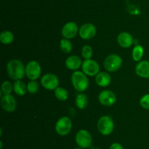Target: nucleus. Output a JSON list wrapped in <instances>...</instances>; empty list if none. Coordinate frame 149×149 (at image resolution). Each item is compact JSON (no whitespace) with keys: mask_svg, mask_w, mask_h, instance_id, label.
<instances>
[{"mask_svg":"<svg viewBox=\"0 0 149 149\" xmlns=\"http://www.w3.org/2000/svg\"><path fill=\"white\" fill-rule=\"evenodd\" d=\"M82 72L87 76H96L100 72V65L96 61L93 59L85 60L81 65Z\"/></svg>","mask_w":149,"mask_h":149,"instance_id":"9","label":"nucleus"},{"mask_svg":"<svg viewBox=\"0 0 149 149\" xmlns=\"http://www.w3.org/2000/svg\"><path fill=\"white\" fill-rule=\"evenodd\" d=\"M41 84L47 90H55L59 87V78L52 73H47L41 78Z\"/></svg>","mask_w":149,"mask_h":149,"instance_id":"8","label":"nucleus"},{"mask_svg":"<svg viewBox=\"0 0 149 149\" xmlns=\"http://www.w3.org/2000/svg\"><path fill=\"white\" fill-rule=\"evenodd\" d=\"M15 37L13 32L10 31H4L0 34V41L4 45H10L14 41Z\"/></svg>","mask_w":149,"mask_h":149,"instance_id":"21","label":"nucleus"},{"mask_svg":"<svg viewBox=\"0 0 149 149\" xmlns=\"http://www.w3.org/2000/svg\"><path fill=\"white\" fill-rule=\"evenodd\" d=\"M122 65V58L117 54H110L104 60V68L110 72H113L121 68Z\"/></svg>","mask_w":149,"mask_h":149,"instance_id":"4","label":"nucleus"},{"mask_svg":"<svg viewBox=\"0 0 149 149\" xmlns=\"http://www.w3.org/2000/svg\"><path fill=\"white\" fill-rule=\"evenodd\" d=\"M140 105L146 110H149V93L143 95L140 99Z\"/></svg>","mask_w":149,"mask_h":149,"instance_id":"27","label":"nucleus"},{"mask_svg":"<svg viewBox=\"0 0 149 149\" xmlns=\"http://www.w3.org/2000/svg\"><path fill=\"white\" fill-rule=\"evenodd\" d=\"M42 67L36 61H31L26 66V75L29 80H36L40 77Z\"/></svg>","mask_w":149,"mask_h":149,"instance_id":"7","label":"nucleus"},{"mask_svg":"<svg viewBox=\"0 0 149 149\" xmlns=\"http://www.w3.org/2000/svg\"><path fill=\"white\" fill-rule=\"evenodd\" d=\"M1 105L6 112H13L17 108V101L13 95H3L1 98Z\"/></svg>","mask_w":149,"mask_h":149,"instance_id":"13","label":"nucleus"},{"mask_svg":"<svg viewBox=\"0 0 149 149\" xmlns=\"http://www.w3.org/2000/svg\"><path fill=\"white\" fill-rule=\"evenodd\" d=\"M55 131L61 136H65L69 134L72 129V122L68 117L60 118L55 124Z\"/></svg>","mask_w":149,"mask_h":149,"instance_id":"5","label":"nucleus"},{"mask_svg":"<svg viewBox=\"0 0 149 149\" xmlns=\"http://www.w3.org/2000/svg\"><path fill=\"white\" fill-rule=\"evenodd\" d=\"M117 42L122 48H128L133 44V37L130 33L126 32H122L117 36Z\"/></svg>","mask_w":149,"mask_h":149,"instance_id":"14","label":"nucleus"},{"mask_svg":"<svg viewBox=\"0 0 149 149\" xmlns=\"http://www.w3.org/2000/svg\"><path fill=\"white\" fill-rule=\"evenodd\" d=\"M60 47H61V51L65 53H70L73 48L72 43L71 41L65 38L61 39V42H60Z\"/></svg>","mask_w":149,"mask_h":149,"instance_id":"23","label":"nucleus"},{"mask_svg":"<svg viewBox=\"0 0 149 149\" xmlns=\"http://www.w3.org/2000/svg\"><path fill=\"white\" fill-rule=\"evenodd\" d=\"M75 140L78 146L81 148H87L91 146L93 137L91 134L86 129H80L76 134Z\"/></svg>","mask_w":149,"mask_h":149,"instance_id":"6","label":"nucleus"},{"mask_svg":"<svg viewBox=\"0 0 149 149\" xmlns=\"http://www.w3.org/2000/svg\"><path fill=\"white\" fill-rule=\"evenodd\" d=\"M71 83L74 89L79 92H84L89 86V80L81 71H74L71 74Z\"/></svg>","mask_w":149,"mask_h":149,"instance_id":"2","label":"nucleus"},{"mask_svg":"<svg viewBox=\"0 0 149 149\" xmlns=\"http://www.w3.org/2000/svg\"><path fill=\"white\" fill-rule=\"evenodd\" d=\"M13 91L18 96H24L28 92L27 85L25 84L22 80H15L13 84Z\"/></svg>","mask_w":149,"mask_h":149,"instance_id":"18","label":"nucleus"},{"mask_svg":"<svg viewBox=\"0 0 149 149\" xmlns=\"http://www.w3.org/2000/svg\"><path fill=\"white\" fill-rule=\"evenodd\" d=\"M95 82L100 87H107L111 84V77L106 72H100L95 76Z\"/></svg>","mask_w":149,"mask_h":149,"instance_id":"17","label":"nucleus"},{"mask_svg":"<svg viewBox=\"0 0 149 149\" xmlns=\"http://www.w3.org/2000/svg\"><path fill=\"white\" fill-rule=\"evenodd\" d=\"M79 28L75 22L70 21L65 23L62 28L61 30V34L65 39H73L77 36V33L79 32Z\"/></svg>","mask_w":149,"mask_h":149,"instance_id":"12","label":"nucleus"},{"mask_svg":"<svg viewBox=\"0 0 149 149\" xmlns=\"http://www.w3.org/2000/svg\"><path fill=\"white\" fill-rule=\"evenodd\" d=\"M13 90V85L10 81H4L1 84V91L3 95H10L11 94L12 91Z\"/></svg>","mask_w":149,"mask_h":149,"instance_id":"25","label":"nucleus"},{"mask_svg":"<svg viewBox=\"0 0 149 149\" xmlns=\"http://www.w3.org/2000/svg\"><path fill=\"white\" fill-rule=\"evenodd\" d=\"M82 63L81 58L76 55L70 56L65 59V67L68 70H74V71H77L78 69H79L82 65Z\"/></svg>","mask_w":149,"mask_h":149,"instance_id":"16","label":"nucleus"},{"mask_svg":"<svg viewBox=\"0 0 149 149\" xmlns=\"http://www.w3.org/2000/svg\"><path fill=\"white\" fill-rule=\"evenodd\" d=\"M75 103L79 109L84 110L88 105V97L85 93H79L76 98Z\"/></svg>","mask_w":149,"mask_h":149,"instance_id":"19","label":"nucleus"},{"mask_svg":"<svg viewBox=\"0 0 149 149\" xmlns=\"http://www.w3.org/2000/svg\"><path fill=\"white\" fill-rule=\"evenodd\" d=\"M144 54V48H143L142 45H137L134 47L132 53V59L135 61L139 62L142 59Z\"/></svg>","mask_w":149,"mask_h":149,"instance_id":"20","label":"nucleus"},{"mask_svg":"<svg viewBox=\"0 0 149 149\" xmlns=\"http://www.w3.org/2000/svg\"><path fill=\"white\" fill-rule=\"evenodd\" d=\"M135 73L143 78H149V61L144 60L137 64L135 69Z\"/></svg>","mask_w":149,"mask_h":149,"instance_id":"15","label":"nucleus"},{"mask_svg":"<svg viewBox=\"0 0 149 149\" xmlns=\"http://www.w3.org/2000/svg\"><path fill=\"white\" fill-rule=\"evenodd\" d=\"M81 56L85 60L91 59L92 56L93 55V48L90 45H84L81 48Z\"/></svg>","mask_w":149,"mask_h":149,"instance_id":"24","label":"nucleus"},{"mask_svg":"<svg viewBox=\"0 0 149 149\" xmlns=\"http://www.w3.org/2000/svg\"><path fill=\"white\" fill-rule=\"evenodd\" d=\"M109 149H124V147L122 144L119 143H113L111 145Z\"/></svg>","mask_w":149,"mask_h":149,"instance_id":"28","label":"nucleus"},{"mask_svg":"<svg viewBox=\"0 0 149 149\" xmlns=\"http://www.w3.org/2000/svg\"><path fill=\"white\" fill-rule=\"evenodd\" d=\"M55 96L58 100L65 101L68 98V92L65 89L62 87H58L55 90Z\"/></svg>","mask_w":149,"mask_h":149,"instance_id":"22","label":"nucleus"},{"mask_svg":"<svg viewBox=\"0 0 149 149\" xmlns=\"http://www.w3.org/2000/svg\"><path fill=\"white\" fill-rule=\"evenodd\" d=\"M7 72L13 80H21L26 75V67L20 60L12 59L7 63Z\"/></svg>","mask_w":149,"mask_h":149,"instance_id":"1","label":"nucleus"},{"mask_svg":"<svg viewBox=\"0 0 149 149\" xmlns=\"http://www.w3.org/2000/svg\"><path fill=\"white\" fill-rule=\"evenodd\" d=\"M97 128L99 132L103 135H109L114 129V122L110 116L103 115L97 121Z\"/></svg>","mask_w":149,"mask_h":149,"instance_id":"3","label":"nucleus"},{"mask_svg":"<svg viewBox=\"0 0 149 149\" xmlns=\"http://www.w3.org/2000/svg\"><path fill=\"white\" fill-rule=\"evenodd\" d=\"M97 33V29L93 23H84L80 27L79 30V34L81 39L88 40L95 37Z\"/></svg>","mask_w":149,"mask_h":149,"instance_id":"10","label":"nucleus"},{"mask_svg":"<svg viewBox=\"0 0 149 149\" xmlns=\"http://www.w3.org/2000/svg\"><path fill=\"white\" fill-rule=\"evenodd\" d=\"M27 89L28 92H29V93H31V94L36 93L39 89V83H38L37 81H36V80H31V81H29V83L27 84Z\"/></svg>","mask_w":149,"mask_h":149,"instance_id":"26","label":"nucleus"},{"mask_svg":"<svg viewBox=\"0 0 149 149\" xmlns=\"http://www.w3.org/2000/svg\"><path fill=\"white\" fill-rule=\"evenodd\" d=\"M98 101L103 106L110 107L116 103V96L110 90L102 91L98 95Z\"/></svg>","mask_w":149,"mask_h":149,"instance_id":"11","label":"nucleus"},{"mask_svg":"<svg viewBox=\"0 0 149 149\" xmlns=\"http://www.w3.org/2000/svg\"><path fill=\"white\" fill-rule=\"evenodd\" d=\"M74 149H83V148H76Z\"/></svg>","mask_w":149,"mask_h":149,"instance_id":"30","label":"nucleus"},{"mask_svg":"<svg viewBox=\"0 0 149 149\" xmlns=\"http://www.w3.org/2000/svg\"><path fill=\"white\" fill-rule=\"evenodd\" d=\"M93 149H100V148H93Z\"/></svg>","mask_w":149,"mask_h":149,"instance_id":"31","label":"nucleus"},{"mask_svg":"<svg viewBox=\"0 0 149 149\" xmlns=\"http://www.w3.org/2000/svg\"><path fill=\"white\" fill-rule=\"evenodd\" d=\"M0 144H1V148H0L2 149V141L0 142Z\"/></svg>","mask_w":149,"mask_h":149,"instance_id":"29","label":"nucleus"}]
</instances>
